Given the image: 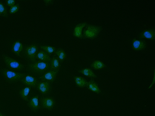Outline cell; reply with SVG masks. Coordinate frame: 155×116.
I'll use <instances>...</instances> for the list:
<instances>
[{
    "instance_id": "1",
    "label": "cell",
    "mask_w": 155,
    "mask_h": 116,
    "mask_svg": "<svg viewBox=\"0 0 155 116\" xmlns=\"http://www.w3.org/2000/svg\"><path fill=\"white\" fill-rule=\"evenodd\" d=\"M28 70L32 73L42 76L50 70V63L39 60L28 65Z\"/></svg>"
},
{
    "instance_id": "2",
    "label": "cell",
    "mask_w": 155,
    "mask_h": 116,
    "mask_svg": "<svg viewBox=\"0 0 155 116\" xmlns=\"http://www.w3.org/2000/svg\"><path fill=\"white\" fill-rule=\"evenodd\" d=\"M1 72L5 79L10 83L21 80L26 75L25 73H18L5 69H2Z\"/></svg>"
},
{
    "instance_id": "3",
    "label": "cell",
    "mask_w": 155,
    "mask_h": 116,
    "mask_svg": "<svg viewBox=\"0 0 155 116\" xmlns=\"http://www.w3.org/2000/svg\"><path fill=\"white\" fill-rule=\"evenodd\" d=\"M102 30V27L87 24L82 33L83 38L94 39L96 38Z\"/></svg>"
},
{
    "instance_id": "4",
    "label": "cell",
    "mask_w": 155,
    "mask_h": 116,
    "mask_svg": "<svg viewBox=\"0 0 155 116\" xmlns=\"http://www.w3.org/2000/svg\"><path fill=\"white\" fill-rule=\"evenodd\" d=\"M23 53L26 59L32 63L37 61L36 55L38 51V47L36 44H33L23 48Z\"/></svg>"
},
{
    "instance_id": "5",
    "label": "cell",
    "mask_w": 155,
    "mask_h": 116,
    "mask_svg": "<svg viewBox=\"0 0 155 116\" xmlns=\"http://www.w3.org/2000/svg\"><path fill=\"white\" fill-rule=\"evenodd\" d=\"M2 58L5 64L9 69L21 70L24 68V66L16 60L6 54H3Z\"/></svg>"
},
{
    "instance_id": "6",
    "label": "cell",
    "mask_w": 155,
    "mask_h": 116,
    "mask_svg": "<svg viewBox=\"0 0 155 116\" xmlns=\"http://www.w3.org/2000/svg\"><path fill=\"white\" fill-rule=\"evenodd\" d=\"M36 88L40 93L44 95L49 94L51 89L50 82L43 81H38Z\"/></svg>"
},
{
    "instance_id": "7",
    "label": "cell",
    "mask_w": 155,
    "mask_h": 116,
    "mask_svg": "<svg viewBox=\"0 0 155 116\" xmlns=\"http://www.w3.org/2000/svg\"><path fill=\"white\" fill-rule=\"evenodd\" d=\"M42 108L51 110L54 108L55 101L51 97H42L40 100Z\"/></svg>"
},
{
    "instance_id": "8",
    "label": "cell",
    "mask_w": 155,
    "mask_h": 116,
    "mask_svg": "<svg viewBox=\"0 0 155 116\" xmlns=\"http://www.w3.org/2000/svg\"><path fill=\"white\" fill-rule=\"evenodd\" d=\"M59 71V69L48 71L44 75L39 77V79L41 80L42 81H48L50 83H53Z\"/></svg>"
},
{
    "instance_id": "9",
    "label": "cell",
    "mask_w": 155,
    "mask_h": 116,
    "mask_svg": "<svg viewBox=\"0 0 155 116\" xmlns=\"http://www.w3.org/2000/svg\"><path fill=\"white\" fill-rule=\"evenodd\" d=\"M24 85L31 87L36 88L38 81L35 77L28 75H26L20 80Z\"/></svg>"
},
{
    "instance_id": "10",
    "label": "cell",
    "mask_w": 155,
    "mask_h": 116,
    "mask_svg": "<svg viewBox=\"0 0 155 116\" xmlns=\"http://www.w3.org/2000/svg\"><path fill=\"white\" fill-rule=\"evenodd\" d=\"M38 95H37L31 98L28 101V105L34 112L40 109L41 107L38 104Z\"/></svg>"
},
{
    "instance_id": "11",
    "label": "cell",
    "mask_w": 155,
    "mask_h": 116,
    "mask_svg": "<svg viewBox=\"0 0 155 116\" xmlns=\"http://www.w3.org/2000/svg\"><path fill=\"white\" fill-rule=\"evenodd\" d=\"M133 49L135 50H143L146 47L147 43L143 40H137L136 38L133 39L132 44Z\"/></svg>"
},
{
    "instance_id": "12",
    "label": "cell",
    "mask_w": 155,
    "mask_h": 116,
    "mask_svg": "<svg viewBox=\"0 0 155 116\" xmlns=\"http://www.w3.org/2000/svg\"><path fill=\"white\" fill-rule=\"evenodd\" d=\"M140 38H147L149 40H154L155 38L154 28L145 30L140 33L139 35Z\"/></svg>"
},
{
    "instance_id": "13",
    "label": "cell",
    "mask_w": 155,
    "mask_h": 116,
    "mask_svg": "<svg viewBox=\"0 0 155 116\" xmlns=\"http://www.w3.org/2000/svg\"><path fill=\"white\" fill-rule=\"evenodd\" d=\"M22 44L19 40L15 41L13 44L12 48V51L18 56H20V53L23 50Z\"/></svg>"
},
{
    "instance_id": "14",
    "label": "cell",
    "mask_w": 155,
    "mask_h": 116,
    "mask_svg": "<svg viewBox=\"0 0 155 116\" xmlns=\"http://www.w3.org/2000/svg\"><path fill=\"white\" fill-rule=\"evenodd\" d=\"M87 24L86 22H84L78 24L74 29L73 32L74 36L80 38H83L82 33V30Z\"/></svg>"
},
{
    "instance_id": "15",
    "label": "cell",
    "mask_w": 155,
    "mask_h": 116,
    "mask_svg": "<svg viewBox=\"0 0 155 116\" xmlns=\"http://www.w3.org/2000/svg\"><path fill=\"white\" fill-rule=\"evenodd\" d=\"M36 59L42 61L50 63L51 58L47 53L43 50L38 51L36 55Z\"/></svg>"
},
{
    "instance_id": "16",
    "label": "cell",
    "mask_w": 155,
    "mask_h": 116,
    "mask_svg": "<svg viewBox=\"0 0 155 116\" xmlns=\"http://www.w3.org/2000/svg\"><path fill=\"white\" fill-rule=\"evenodd\" d=\"M86 87L87 89L94 92L97 94L101 93V91L98 84L96 83L94 79H91L90 81L87 83Z\"/></svg>"
},
{
    "instance_id": "17",
    "label": "cell",
    "mask_w": 155,
    "mask_h": 116,
    "mask_svg": "<svg viewBox=\"0 0 155 116\" xmlns=\"http://www.w3.org/2000/svg\"><path fill=\"white\" fill-rule=\"evenodd\" d=\"M74 79L77 86L80 88H84L86 87L88 82L83 77L79 76H75Z\"/></svg>"
},
{
    "instance_id": "18",
    "label": "cell",
    "mask_w": 155,
    "mask_h": 116,
    "mask_svg": "<svg viewBox=\"0 0 155 116\" xmlns=\"http://www.w3.org/2000/svg\"><path fill=\"white\" fill-rule=\"evenodd\" d=\"M50 63V70H56L59 69L60 62L57 57L54 56L51 59Z\"/></svg>"
},
{
    "instance_id": "19",
    "label": "cell",
    "mask_w": 155,
    "mask_h": 116,
    "mask_svg": "<svg viewBox=\"0 0 155 116\" xmlns=\"http://www.w3.org/2000/svg\"><path fill=\"white\" fill-rule=\"evenodd\" d=\"M31 87L27 86L19 92L21 98L24 101L28 102V95L31 89Z\"/></svg>"
},
{
    "instance_id": "20",
    "label": "cell",
    "mask_w": 155,
    "mask_h": 116,
    "mask_svg": "<svg viewBox=\"0 0 155 116\" xmlns=\"http://www.w3.org/2000/svg\"><path fill=\"white\" fill-rule=\"evenodd\" d=\"M54 53L57 56L58 59L60 63L64 61L67 57V55L65 51L61 48L56 50Z\"/></svg>"
},
{
    "instance_id": "21",
    "label": "cell",
    "mask_w": 155,
    "mask_h": 116,
    "mask_svg": "<svg viewBox=\"0 0 155 116\" xmlns=\"http://www.w3.org/2000/svg\"><path fill=\"white\" fill-rule=\"evenodd\" d=\"M79 72L80 73L91 79L96 78L97 77L93 70L89 68H86L80 70Z\"/></svg>"
},
{
    "instance_id": "22",
    "label": "cell",
    "mask_w": 155,
    "mask_h": 116,
    "mask_svg": "<svg viewBox=\"0 0 155 116\" xmlns=\"http://www.w3.org/2000/svg\"><path fill=\"white\" fill-rule=\"evenodd\" d=\"M91 66L92 69L95 70H99L104 68L106 66L102 62L97 60L92 63Z\"/></svg>"
},
{
    "instance_id": "23",
    "label": "cell",
    "mask_w": 155,
    "mask_h": 116,
    "mask_svg": "<svg viewBox=\"0 0 155 116\" xmlns=\"http://www.w3.org/2000/svg\"><path fill=\"white\" fill-rule=\"evenodd\" d=\"M0 16L8 18V14L7 7L5 5L0 1Z\"/></svg>"
},
{
    "instance_id": "24",
    "label": "cell",
    "mask_w": 155,
    "mask_h": 116,
    "mask_svg": "<svg viewBox=\"0 0 155 116\" xmlns=\"http://www.w3.org/2000/svg\"><path fill=\"white\" fill-rule=\"evenodd\" d=\"M40 48L46 52L50 56L52 54V53H54L56 50V48L55 47L48 46H41Z\"/></svg>"
},
{
    "instance_id": "25",
    "label": "cell",
    "mask_w": 155,
    "mask_h": 116,
    "mask_svg": "<svg viewBox=\"0 0 155 116\" xmlns=\"http://www.w3.org/2000/svg\"><path fill=\"white\" fill-rule=\"evenodd\" d=\"M19 9V5L18 3L11 7L9 10V13L11 14H14L17 12Z\"/></svg>"
},
{
    "instance_id": "26",
    "label": "cell",
    "mask_w": 155,
    "mask_h": 116,
    "mask_svg": "<svg viewBox=\"0 0 155 116\" xmlns=\"http://www.w3.org/2000/svg\"><path fill=\"white\" fill-rule=\"evenodd\" d=\"M5 2L7 5L11 7L15 5V1L14 0H6Z\"/></svg>"
},
{
    "instance_id": "27",
    "label": "cell",
    "mask_w": 155,
    "mask_h": 116,
    "mask_svg": "<svg viewBox=\"0 0 155 116\" xmlns=\"http://www.w3.org/2000/svg\"><path fill=\"white\" fill-rule=\"evenodd\" d=\"M43 2H44L46 6H47L52 4L54 1L52 0H44Z\"/></svg>"
},
{
    "instance_id": "28",
    "label": "cell",
    "mask_w": 155,
    "mask_h": 116,
    "mask_svg": "<svg viewBox=\"0 0 155 116\" xmlns=\"http://www.w3.org/2000/svg\"><path fill=\"white\" fill-rule=\"evenodd\" d=\"M0 116H6L0 112Z\"/></svg>"
}]
</instances>
